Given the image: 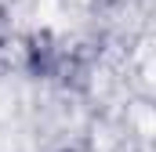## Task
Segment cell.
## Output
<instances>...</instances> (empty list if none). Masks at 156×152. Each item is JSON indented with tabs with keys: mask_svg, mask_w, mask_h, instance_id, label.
Returning <instances> with one entry per match:
<instances>
[{
	"mask_svg": "<svg viewBox=\"0 0 156 152\" xmlns=\"http://www.w3.org/2000/svg\"><path fill=\"white\" fill-rule=\"evenodd\" d=\"M83 7L87 0H22V18L33 26H66Z\"/></svg>",
	"mask_w": 156,
	"mask_h": 152,
	"instance_id": "obj_1",
	"label": "cell"
}]
</instances>
